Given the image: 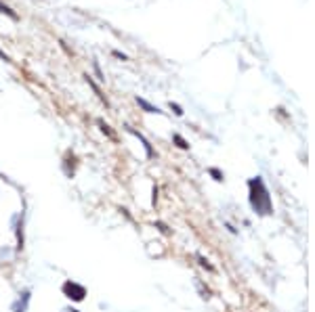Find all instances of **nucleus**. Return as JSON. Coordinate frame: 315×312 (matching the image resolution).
Segmentation results:
<instances>
[{
    "label": "nucleus",
    "mask_w": 315,
    "mask_h": 312,
    "mask_svg": "<svg viewBox=\"0 0 315 312\" xmlns=\"http://www.w3.org/2000/svg\"><path fill=\"white\" fill-rule=\"evenodd\" d=\"M0 13H5V15H9L11 19H17V15H15V13H13V11H11V9L7 7V5H0Z\"/></svg>",
    "instance_id": "nucleus-1"
}]
</instances>
